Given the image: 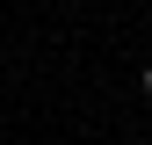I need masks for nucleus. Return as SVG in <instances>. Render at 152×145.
<instances>
[{
	"label": "nucleus",
	"instance_id": "f257e3e1",
	"mask_svg": "<svg viewBox=\"0 0 152 145\" xmlns=\"http://www.w3.org/2000/svg\"><path fill=\"white\" fill-rule=\"evenodd\" d=\"M145 94H152V65H145Z\"/></svg>",
	"mask_w": 152,
	"mask_h": 145
}]
</instances>
